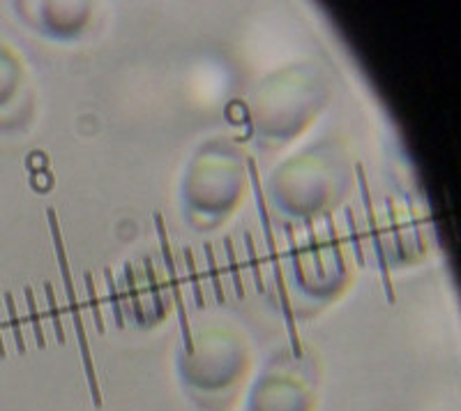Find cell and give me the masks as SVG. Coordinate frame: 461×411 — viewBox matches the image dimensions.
<instances>
[{"label": "cell", "instance_id": "14", "mask_svg": "<svg viewBox=\"0 0 461 411\" xmlns=\"http://www.w3.org/2000/svg\"><path fill=\"white\" fill-rule=\"evenodd\" d=\"M245 245H247V254H250V264H252V271H254L256 289L259 292H266V282H263V275H261V264H259V257H256V245H254V238H252L250 231L245 233Z\"/></svg>", "mask_w": 461, "mask_h": 411}, {"label": "cell", "instance_id": "15", "mask_svg": "<svg viewBox=\"0 0 461 411\" xmlns=\"http://www.w3.org/2000/svg\"><path fill=\"white\" fill-rule=\"evenodd\" d=\"M328 236H330V250L335 254V261H337V271L344 273V254H342V243H339V236H337V229H335V222H332V217L328 215Z\"/></svg>", "mask_w": 461, "mask_h": 411}, {"label": "cell", "instance_id": "13", "mask_svg": "<svg viewBox=\"0 0 461 411\" xmlns=\"http://www.w3.org/2000/svg\"><path fill=\"white\" fill-rule=\"evenodd\" d=\"M346 215V224H349V236L353 240V252H356V259L360 266H365V252H363V243H360V233H358V224H356V215H353V208L346 206L344 208Z\"/></svg>", "mask_w": 461, "mask_h": 411}, {"label": "cell", "instance_id": "11", "mask_svg": "<svg viewBox=\"0 0 461 411\" xmlns=\"http://www.w3.org/2000/svg\"><path fill=\"white\" fill-rule=\"evenodd\" d=\"M205 257H208V271H210V278H212V289H215L217 303H219V305H222V303H226V296H224L222 278H219V268H217L215 250H212V245H210V243H205Z\"/></svg>", "mask_w": 461, "mask_h": 411}, {"label": "cell", "instance_id": "3", "mask_svg": "<svg viewBox=\"0 0 461 411\" xmlns=\"http://www.w3.org/2000/svg\"><path fill=\"white\" fill-rule=\"evenodd\" d=\"M24 294H26V303H28V317H31L35 337H37V346H40V349H44V346H46V337H44V328H42V317H40V310H37V301H35L33 287H26Z\"/></svg>", "mask_w": 461, "mask_h": 411}, {"label": "cell", "instance_id": "7", "mask_svg": "<svg viewBox=\"0 0 461 411\" xmlns=\"http://www.w3.org/2000/svg\"><path fill=\"white\" fill-rule=\"evenodd\" d=\"M44 294H46V303H49V314H51V324L55 330V339H58V344H65V328H62L60 310H58V305H55V294H53L51 282H44Z\"/></svg>", "mask_w": 461, "mask_h": 411}, {"label": "cell", "instance_id": "17", "mask_svg": "<svg viewBox=\"0 0 461 411\" xmlns=\"http://www.w3.org/2000/svg\"><path fill=\"white\" fill-rule=\"evenodd\" d=\"M7 351H5V339H3V330H0V358H5Z\"/></svg>", "mask_w": 461, "mask_h": 411}, {"label": "cell", "instance_id": "9", "mask_svg": "<svg viewBox=\"0 0 461 411\" xmlns=\"http://www.w3.org/2000/svg\"><path fill=\"white\" fill-rule=\"evenodd\" d=\"M83 280H86V292H88V305L92 310V317H95V328L97 333H104V317H102V308H99V299H97V292H95V282H92V275L90 271L83 273Z\"/></svg>", "mask_w": 461, "mask_h": 411}, {"label": "cell", "instance_id": "16", "mask_svg": "<svg viewBox=\"0 0 461 411\" xmlns=\"http://www.w3.org/2000/svg\"><path fill=\"white\" fill-rule=\"evenodd\" d=\"M307 226H309L311 252H314V257H316V268H318V273H323V259H321V250H318V240H316V233H314V229H311V219H307Z\"/></svg>", "mask_w": 461, "mask_h": 411}, {"label": "cell", "instance_id": "10", "mask_svg": "<svg viewBox=\"0 0 461 411\" xmlns=\"http://www.w3.org/2000/svg\"><path fill=\"white\" fill-rule=\"evenodd\" d=\"M184 259H187V273H189L191 289H194L196 308L203 310L205 299H203V292H201V280H198V273H196V261H194V252H191V247H184Z\"/></svg>", "mask_w": 461, "mask_h": 411}, {"label": "cell", "instance_id": "8", "mask_svg": "<svg viewBox=\"0 0 461 411\" xmlns=\"http://www.w3.org/2000/svg\"><path fill=\"white\" fill-rule=\"evenodd\" d=\"M5 305H7V314H10L14 342H17V349L24 353L26 351V339H24V330H21V319H19V312H17V303H14V296L10 292L5 294Z\"/></svg>", "mask_w": 461, "mask_h": 411}, {"label": "cell", "instance_id": "4", "mask_svg": "<svg viewBox=\"0 0 461 411\" xmlns=\"http://www.w3.org/2000/svg\"><path fill=\"white\" fill-rule=\"evenodd\" d=\"M104 280H106V294H109V303H111V312H113V321H116L118 328H123L125 312H123V305H120L118 287H116V280H113L111 268H104Z\"/></svg>", "mask_w": 461, "mask_h": 411}, {"label": "cell", "instance_id": "2", "mask_svg": "<svg viewBox=\"0 0 461 411\" xmlns=\"http://www.w3.org/2000/svg\"><path fill=\"white\" fill-rule=\"evenodd\" d=\"M356 174H358V183H360V194H363V203H365V215H367V224H369V233H372V243H374V252L379 257V268H381V278H383V287H385V296L388 303H394V287H392V278H390V266H388V257L385 250H383V240L379 233V224H376V210H374V201H372V192H369V181L365 174V167L356 165Z\"/></svg>", "mask_w": 461, "mask_h": 411}, {"label": "cell", "instance_id": "6", "mask_svg": "<svg viewBox=\"0 0 461 411\" xmlns=\"http://www.w3.org/2000/svg\"><path fill=\"white\" fill-rule=\"evenodd\" d=\"M143 268H146L148 287H150L153 303H155V310H157V317H159V319H164V317H166V305H164V301H162L159 282H157V275H155V266H153V259H150V257H146V259H143Z\"/></svg>", "mask_w": 461, "mask_h": 411}, {"label": "cell", "instance_id": "12", "mask_svg": "<svg viewBox=\"0 0 461 411\" xmlns=\"http://www.w3.org/2000/svg\"><path fill=\"white\" fill-rule=\"evenodd\" d=\"M224 245H226V257H229V264H231V275H233V287H236V294L243 299L245 296V287H243V275H240V268H238V259H236V247H233V238L226 236L224 238Z\"/></svg>", "mask_w": 461, "mask_h": 411}, {"label": "cell", "instance_id": "1", "mask_svg": "<svg viewBox=\"0 0 461 411\" xmlns=\"http://www.w3.org/2000/svg\"><path fill=\"white\" fill-rule=\"evenodd\" d=\"M155 226H157L162 257H164V266H166V273H168V287H171V296H173L175 310H178V321H180V330H182V339H184V349L191 353V351H194V339H191L187 308H184V299H182V292H180V280H178V273H175L173 250H171V243H168V233H166V224H164V217H162V212H155Z\"/></svg>", "mask_w": 461, "mask_h": 411}, {"label": "cell", "instance_id": "5", "mask_svg": "<svg viewBox=\"0 0 461 411\" xmlns=\"http://www.w3.org/2000/svg\"><path fill=\"white\" fill-rule=\"evenodd\" d=\"M125 280H127V294L132 296V310H134V317H137V321H139L141 326H146L143 303H141V296H139V289H137V280H134V268H132L130 261H127V264H125Z\"/></svg>", "mask_w": 461, "mask_h": 411}]
</instances>
